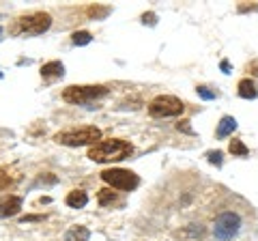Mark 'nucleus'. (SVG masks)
<instances>
[{"mask_svg":"<svg viewBox=\"0 0 258 241\" xmlns=\"http://www.w3.org/2000/svg\"><path fill=\"white\" fill-rule=\"evenodd\" d=\"M54 140L64 147H84V144H97L101 140V130L95 125L86 127H71V130L58 132L54 136Z\"/></svg>","mask_w":258,"mask_h":241,"instance_id":"2","label":"nucleus"},{"mask_svg":"<svg viewBox=\"0 0 258 241\" xmlns=\"http://www.w3.org/2000/svg\"><path fill=\"white\" fill-rule=\"evenodd\" d=\"M37 220H43L41 215H26V218H22V222H37Z\"/></svg>","mask_w":258,"mask_h":241,"instance_id":"24","label":"nucleus"},{"mask_svg":"<svg viewBox=\"0 0 258 241\" xmlns=\"http://www.w3.org/2000/svg\"><path fill=\"white\" fill-rule=\"evenodd\" d=\"M50 26H52V15L43 13V11H35V13H26V15H22V18H18L13 33L26 35V37H37V35H43Z\"/></svg>","mask_w":258,"mask_h":241,"instance_id":"3","label":"nucleus"},{"mask_svg":"<svg viewBox=\"0 0 258 241\" xmlns=\"http://www.w3.org/2000/svg\"><path fill=\"white\" fill-rule=\"evenodd\" d=\"M116 198H118L116 192H112L110 188H103V190H99V194H97V200H99V205H103V207L116 203Z\"/></svg>","mask_w":258,"mask_h":241,"instance_id":"14","label":"nucleus"},{"mask_svg":"<svg viewBox=\"0 0 258 241\" xmlns=\"http://www.w3.org/2000/svg\"><path fill=\"white\" fill-rule=\"evenodd\" d=\"M239 228H241V218L237 213H232V211H226L215 220L213 235H215L217 241H228L232 237H237Z\"/></svg>","mask_w":258,"mask_h":241,"instance_id":"7","label":"nucleus"},{"mask_svg":"<svg viewBox=\"0 0 258 241\" xmlns=\"http://www.w3.org/2000/svg\"><path fill=\"white\" fill-rule=\"evenodd\" d=\"M101 179L108 183V186L116 188V190H125V192H132L138 188V174H134L132 170H123V168H110V170H103L101 172Z\"/></svg>","mask_w":258,"mask_h":241,"instance_id":"6","label":"nucleus"},{"mask_svg":"<svg viewBox=\"0 0 258 241\" xmlns=\"http://www.w3.org/2000/svg\"><path fill=\"white\" fill-rule=\"evenodd\" d=\"M249 71H252V76L258 78V65H256V63H254V65H249Z\"/></svg>","mask_w":258,"mask_h":241,"instance_id":"25","label":"nucleus"},{"mask_svg":"<svg viewBox=\"0 0 258 241\" xmlns=\"http://www.w3.org/2000/svg\"><path fill=\"white\" fill-rule=\"evenodd\" d=\"M239 97H243V99H256L258 97V86L254 80H241L239 82Z\"/></svg>","mask_w":258,"mask_h":241,"instance_id":"11","label":"nucleus"},{"mask_svg":"<svg viewBox=\"0 0 258 241\" xmlns=\"http://www.w3.org/2000/svg\"><path fill=\"white\" fill-rule=\"evenodd\" d=\"M196 93H198V97H200V99H207V101L217 97V93H215V91H209L207 86H198V88H196Z\"/></svg>","mask_w":258,"mask_h":241,"instance_id":"20","label":"nucleus"},{"mask_svg":"<svg viewBox=\"0 0 258 241\" xmlns=\"http://www.w3.org/2000/svg\"><path fill=\"white\" fill-rule=\"evenodd\" d=\"M176 130H179V132H185V134H194L191 125H189V120H181V123L176 125Z\"/></svg>","mask_w":258,"mask_h":241,"instance_id":"21","label":"nucleus"},{"mask_svg":"<svg viewBox=\"0 0 258 241\" xmlns=\"http://www.w3.org/2000/svg\"><path fill=\"white\" fill-rule=\"evenodd\" d=\"M228 151H230L232 155H237V157H245V155L249 153V149L243 144V140H239V138H232V140H230Z\"/></svg>","mask_w":258,"mask_h":241,"instance_id":"15","label":"nucleus"},{"mask_svg":"<svg viewBox=\"0 0 258 241\" xmlns=\"http://www.w3.org/2000/svg\"><path fill=\"white\" fill-rule=\"evenodd\" d=\"M0 33H3V28H0Z\"/></svg>","mask_w":258,"mask_h":241,"instance_id":"26","label":"nucleus"},{"mask_svg":"<svg viewBox=\"0 0 258 241\" xmlns=\"http://www.w3.org/2000/svg\"><path fill=\"white\" fill-rule=\"evenodd\" d=\"M22 209V198L20 196H3L0 198V220L5 218H11V215H18Z\"/></svg>","mask_w":258,"mask_h":241,"instance_id":"8","label":"nucleus"},{"mask_svg":"<svg viewBox=\"0 0 258 241\" xmlns=\"http://www.w3.org/2000/svg\"><path fill=\"white\" fill-rule=\"evenodd\" d=\"M237 130V118L235 116H224L220 120V125H217V138H226V136H230L232 132Z\"/></svg>","mask_w":258,"mask_h":241,"instance_id":"12","label":"nucleus"},{"mask_svg":"<svg viewBox=\"0 0 258 241\" xmlns=\"http://www.w3.org/2000/svg\"><path fill=\"white\" fill-rule=\"evenodd\" d=\"M15 181H18V176L11 174L7 168H0V192L7 190V188H11Z\"/></svg>","mask_w":258,"mask_h":241,"instance_id":"16","label":"nucleus"},{"mask_svg":"<svg viewBox=\"0 0 258 241\" xmlns=\"http://www.w3.org/2000/svg\"><path fill=\"white\" fill-rule=\"evenodd\" d=\"M41 76L45 80H56V78H62L64 76V65L60 61H50L45 63V65L41 67Z\"/></svg>","mask_w":258,"mask_h":241,"instance_id":"9","label":"nucleus"},{"mask_svg":"<svg viewBox=\"0 0 258 241\" xmlns=\"http://www.w3.org/2000/svg\"><path fill=\"white\" fill-rule=\"evenodd\" d=\"M108 95V86L103 84H82V86H67L62 91V99L67 103H91L95 99H101Z\"/></svg>","mask_w":258,"mask_h":241,"instance_id":"4","label":"nucleus"},{"mask_svg":"<svg viewBox=\"0 0 258 241\" xmlns=\"http://www.w3.org/2000/svg\"><path fill=\"white\" fill-rule=\"evenodd\" d=\"M220 67H222L224 74H230V63H228V61H222V63H220Z\"/></svg>","mask_w":258,"mask_h":241,"instance_id":"23","label":"nucleus"},{"mask_svg":"<svg viewBox=\"0 0 258 241\" xmlns=\"http://www.w3.org/2000/svg\"><path fill=\"white\" fill-rule=\"evenodd\" d=\"M91 33L88 30H78V33L71 35V41H74V45H88L91 43Z\"/></svg>","mask_w":258,"mask_h":241,"instance_id":"17","label":"nucleus"},{"mask_svg":"<svg viewBox=\"0 0 258 241\" xmlns=\"http://www.w3.org/2000/svg\"><path fill=\"white\" fill-rule=\"evenodd\" d=\"M86 13L91 15V18H95V20H101V18H106V15L110 13V7H88L86 9Z\"/></svg>","mask_w":258,"mask_h":241,"instance_id":"18","label":"nucleus"},{"mask_svg":"<svg viewBox=\"0 0 258 241\" xmlns=\"http://www.w3.org/2000/svg\"><path fill=\"white\" fill-rule=\"evenodd\" d=\"M91 237L86 226H71L67 232H64V241H86Z\"/></svg>","mask_w":258,"mask_h":241,"instance_id":"13","label":"nucleus"},{"mask_svg":"<svg viewBox=\"0 0 258 241\" xmlns=\"http://www.w3.org/2000/svg\"><path fill=\"white\" fill-rule=\"evenodd\" d=\"M183 101L172 95H159L149 103V114L155 118H168V116H179L183 114Z\"/></svg>","mask_w":258,"mask_h":241,"instance_id":"5","label":"nucleus"},{"mask_svg":"<svg viewBox=\"0 0 258 241\" xmlns=\"http://www.w3.org/2000/svg\"><path fill=\"white\" fill-rule=\"evenodd\" d=\"M142 22L144 24H151V26H153V24H155V13H144L142 15Z\"/></svg>","mask_w":258,"mask_h":241,"instance_id":"22","label":"nucleus"},{"mask_svg":"<svg viewBox=\"0 0 258 241\" xmlns=\"http://www.w3.org/2000/svg\"><path fill=\"white\" fill-rule=\"evenodd\" d=\"M64 203H67V207H71V209H82L88 203V194L84 190H71L67 194V198H64Z\"/></svg>","mask_w":258,"mask_h":241,"instance_id":"10","label":"nucleus"},{"mask_svg":"<svg viewBox=\"0 0 258 241\" xmlns=\"http://www.w3.org/2000/svg\"><path fill=\"white\" fill-rule=\"evenodd\" d=\"M134 153V147L127 140L120 138H110V140H99L97 144H93L88 149V159L99 164H110V162H120V159H127Z\"/></svg>","mask_w":258,"mask_h":241,"instance_id":"1","label":"nucleus"},{"mask_svg":"<svg viewBox=\"0 0 258 241\" xmlns=\"http://www.w3.org/2000/svg\"><path fill=\"white\" fill-rule=\"evenodd\" d=\"M222 157H224L222 151H209L207 153L209 164H213V166H222Z\"/></svg>","mask_w":258,"mask_h":241,"instance_id":"19","label":"nucleus"}]
</instances>
